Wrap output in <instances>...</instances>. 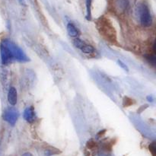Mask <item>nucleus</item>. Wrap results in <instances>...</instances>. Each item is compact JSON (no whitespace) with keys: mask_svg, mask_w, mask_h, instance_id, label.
Returning a JSON list of instances; mask_svg holds the SVG:
<instances>
[{"mask_svg":"<svg viewBox=\"0 0 156 156\" xmlns=\"http://www.w3.org/2000/svg\"><path fill=\"white\" fill-rule=\"evenodd\" d=\"M98 23V30H100L101 34H102L103 36L108 41H112V42L115 41L116 32L114 30V27H112L111 23L105 20H101L100 22Z\"/></svg>","mask_w":156,"mask_h":156,"instance_id":"obj_1","label":"nucleus"},{"mask_svg":"<svg viewBox=\"0 0 156 156\" xmlns=\"http://www.w3.org/2000/svg\"><path fill=\"white\" fill-rule=\"evenodd\" d=\"M138 12L141 24L144 27H149V26H150L152 23V19L150 12H149V9L147 7V5H146L145 4L140 5L139 6Z\"/></svg>","mask_w":156,"mask_h":156,"instance_id":"obj_2","label":"nucleus"},{"mask_svg":"<svg viewBox=\"0 0 156 156\" xmlns=\"http://www.w3.org/2000/svg\"><path fill=\"white\" fill-rule=\"evenodd\" d=\"M5 41L6 42L7 45L9 46L14 59H15L18 61H20V62H26V61L28 60L25 53L18 46L15 45L14 43H12L11 41H9V40H5Z\"/></svg>","mask_w":156,"mask_h":156,"instance_id":"obj_3","label":"nucleus"},{"mask_svg":"<svg viewBox=\"0 0 156 156\" xmlns=\"http://www.w3.org/2000/svg\"><path fill=\"white\" fill-rule=\"evenodd\" d=\"M0 53H1V59L2 64L9 63L14 59L12 52L5 40L2 41L0 46Z\"/></svg>","mask_w":156,"mask_h":156,"instance_id":"obj_4","label":"nucleus"},{"mask_svg":"<svg viewBox=\"0 0 156 156\" xmlns=\"http://www.w3.org/2000/svg\"><path fill=\"white\" fill-rule=\"evenodd\" d=\"M19 117V113L14 108H9L3 113V119L11 125H15Z\"/></svg>","mask_w":156,"mask_h":156,"instance_id":"obj_5","label":"nucleus"},{"mask_svg":"<svg viewBox=\"0 0 156 156\" xmlns=\"http://www.w3.org/2000/svg\"><path fill=\"white\" fill-rule=\"evenodd\" d=\"M114 6L117 12H124L129 6V0H114Z\"/></svg>","mask_w":156,"mask_h":156,"instance_id":"obj_6","label":"nucleus"},{"mask_svg":"<svg viewBox=\"0 0 156 156\" xmlns=\"http://www.w3.org/2000/svg\"><path fill=\"white\" fill-rule=\"evenodd\" d=\"M23 117H24V120L28 123H32V122L34 121L36 115H35L34 108L32 107H28V108H26L24 111V114H23Z\"/></svg>","mask_w":156,"mask_h":156,"instance_id":"obj_7","label":"nucleus"},{"mask_svg":"<svg viewBox=\"0 0 156 156\" xmlns=\"http://www.w3.org/2000/svg\"><path fill=\"white\" fill-rule=\"evenodd\" d=\"M8 101L9 104L12 106L15 105L18 101V93H17L16 88L14 87H11L8 92Z\"/></svg>","mask_w":156,"mask_h":156,"instance_id":"obj_8","label":"nucleus"},{"mask_svg":"<svg viewBox=\"0 0 156 156\" xmlns=\"http://www.w3.org/2000/svg\"><path fill=\"white\" fill-rule=\"evenodd\" d=\"M66 29L69 35L73 37H78L79 35V30H78L77 27H76L74 24H72V23H69V24H67Z\"/></svg>","mask_w":156,"mask_h":156,"instance_id":"obj_9","label":"nucleus"},{"mask_svg":"<svg viewBox=\"0 0 156 156\" xmlns=\"http://www.w3.org/2000/svg\"><path fill=\"white\" fill-rule=\"evenodd\" d=\"M86 3V18L87 20L91 19V3L92 0H85Z\"/></svg>","mask_w":156,"mask_h":156,"instance_id":"obj_10","label":"nucleus"},{"mask_svg":"<svg viewBox=\"0 0 156 156\" xmlns=\"http://www.w3.org/2000/svg\"><path fill=\"white\" fill-rule=\"evenodd\" d=\"M85 44H86V43L82 41V40L79 39V38H75L73 40V45L75 46V47L79 49V50H81Z\"/></svg>","mask_w":156,"mask_h":156,"instance_id":"obj_11","label":"nucleus"},{"mask_svg":"<svg viewBox=\"0 0 156 156\" xmlns=\"http://www.w3.org/2000/svg\"><path fill=\"white\" fill-rule=\"evenodd\" d=\"M81 50H82V52H83V53H87V54H91V53H94V47H93L92 46L88 45V44H85L82 49H81Z\"/></svg>","mask_w":156,"mask_h":156,"instance_id":"obj_12","label":"nucleus"},{"mask_svg":"<svg viewBox=\"0 0 156 156\" xmlns=\"http://www.w3.org/2000/svg\"><path fill=\"white\" fill-rule=\"evenodd\" d=\"M86 146L88 149H94V148H97V143H96L93 140H89V141H88Z\"/></svg>","mask_w":156,"mask_h":156,"instance_id":"obj_13","label":"nucleus"},{"mask_svg":"<svg viewBox=\"0 0 156 156\" xmlns=\"http://www.w3.org/2000/svg\"><path fill=\"white\" fill-rule=\"evenodd\" d=\"M149 151L152 153V156H155V143H152V144H150L149 146Z\"/></svg>","mask_w":156,"mask_h":156,"instance_id":"obj_14","label":"nucleus"},{"mask_svg":"<svg viewBox=\"0 0 156 156\" xmlns=\"http://www.w3.org/2000/svg\"><path fill=\"white\" fill-rule=\"evenodd\" d=\"M117 62H118V64L120 65V66L121 67V68H123V69L125 70V71H126V72L129 71V69H128L127 66H126V64L124 63V62H122L121 60H118V61H117Z\"/></svg>","mask_w":156,"mask_h":156,"instance_id":"obj_15","label":"nucleus"},{"mask_svg":"<svg viewBox=\"0 0 156 156\" xmlns=\"http://www.w3.org/2000/svg\"><path fill=\"white\" fill-rule=\"evenodd\" d=\"M22 156H33V155L31 153H30V152H25V153L23 154Z\"/></svg>","mask_w":156,"mask_h":156,"instance_id":"obj_16","label":"nucleus"},{"mask_svg":"<svg viewBox=\"0 0 156 156\" xmlns=\"http://www.w3.org/2000/svg\"><path fill=\"white\" fill-rule=\"evenodd\" d=\"M105 153H103V154H101V155H100V156H109V155H108V152H107V151H105Z\"/></svg>","mask_w":156,"mask_h":156,"instance_id":"obj_17","label":"nucleus"},{"mask_svg":"<svg viewBox=\"0 0 156 156\" xmlns=\"http://www.w3.org/2000/svg\"><path fill=\"white\" fill-rule=\"evenodd\" d=\"M19 2H20V3H21V4H23V5H24V0H19Z\"/></svg>","mask_w":156,"mask_h":156,"instance_id":"obj_18","label":"nucleus"}]
</instances>
